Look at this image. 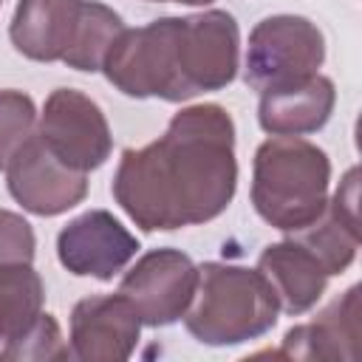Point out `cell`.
I'll list each match as a JSON object with an SVG mask.
<instances>
[{
	"label": "cell",
	"instance_id": "6da1fadb",
	"mask_svg": "<svg viewBox=\"0 0 362 362\" xmlns=\"http://www.w3.org/2000/svg\"><path fill=\"white\" fill-rule=\"evenodd\" d=\"M235 189V122L212 102L178 110L156 141L127 147L110 184L113 201L144 232L206 223L226 212Z\"/></svg>",
	"mask_w": 362,
	"mask_h": 362
},
{
	"label": "cell",
	"instance_id": "7a4b0ae2",
	"mask_svg": "<svg viewBox=\"0 0 362 362\" xmlns=\"http://www.w3.org/2000/svg\"><path fill=\"white\" fill-rule=\"evenodd\" d=\"M240 68V28L223 8L187 17H158L141 28H124L113 42L102 74L133 99L187 102L226 88Z\"/></svg>",
	"mask_w": 362,
	"mask_h": 362
},
{
	"label": "cell",
	"instance_id": "3957f363",
	"mask_svg": "<svg viewBox=\"0 0 362 362\" xmlns=\"http://www.w3.org/2000/svg\"><path fill=\"white\" fill-rule=\"evenodd\" d=\"M331 158L303 136H272L255 150L252 204L280 232L308 226L328 204Z\"/></svg>",
	"mask_w": 362,
	"mask_h": 362
},
{
	"label": "cell",
	"instance_id": "277c9868",
	"mask_svg": "<svg viewBox=\"0 0 362 362\" xmlns=\"http://www.w3.org/2000/svg\"><path fill=\"white\" fill-rule=\"evenodd\" d=\"M277 297L257 269L206 260L198 266V286L184 325L201 345H240L277 325Z\"/></svg>",
	"mask_w": 362,
	"mask_h": 362
},
{
	"label": "cell",
	"instance_id": "5b68a950",
	"mask_svg": "<svg viewBox=\"0 0 362 362\" xmlns=\"http://www.w3.org/2000/svg\"><path fill=\"white\" fill-rule=\"evenodd\" d=\"M325 62V37L308 17L274 14L260 20L246 42L243 79L252 90H280L320 74Z\"/></svg>",
	"mask_w": 362,
	"mask_h": 362
},
{
	"label": "cell",
	"instance_id": "8992f818",
	"mask_svg": "<svg viewBox=\"0 0 362 362\" xmlns=\"http://www.w3.org/2000/svg\"><path fill=\"white\" fill-rule=\"evenodd\" d=\"M37 136L71 170H99L113 150L110 124L102 107L74 88H57L37 116Z\"/></svg>",
	"mask_w": 362,
	"mask_h": 362
},
{
	"label": "cell",
	"instance_id": "52a82bcc",
	"mask_svg": "<svg viewBox=\"0 0 362 362\" xmlns=\"http://www.w3.org/2000/svg\"><path fill=\"white\" fill-rule=\"evenodd\" d=\"M198 266L181 249H153L122 277L119 291L136 305L141 325L164 328L178 322L195 294Z\"/></svg>",
	"mask_w": 362,
	"mask_h": 362
},
{
	"label": "cell",
	"instance_id": "ba28073f",
	"mask_svg": "<svg viewBox=\"0 0 362 362\" xmlns=\"http://www.w3.org/2000/svg\"><path fill=\"white\" fill-rule=\"evenodd\" d=\"M6 184L11 198L31 215L54 218L88 195V173H76L62 164L37 136V130L23 141V147L6 164Z\"/></svg>",
	"mask_w": 362,
	"mask_h": 362
},
{
	"label": "cell",
	"instance_id": "9c48e42d",
	"mask_svg": "<svg viewBox=\"0 0 362 362\" xmlns=\"http://www.w3.org/2000/svg\"><path fill=\"white\" fill-rule=\"evenodd\" d=\"M136 235L107 209H88L57 235V257L76 277L113 280L139 252Z\"/></svg>",
	"mask_w": 362,
	"mask_h": 362
},
{
	"label": "cell",
	"instance_id": "30bf717a",
	"mask_svg": "<svg viewBox=\"0 0 362 362\" xmlns=\"http://www.w3.org/2000/svg\"><path fill=\"white\" fill-rule=\"evenodd\" d=\"M141 317L122 294H90L71 308V356L79 362H124L139 345Z\"/></svg>",
	"mask_w": 362,
	"mask_h": 362
},
{
	"label": "cell",
	"instance_id": "8fae6325",
	"mask_svg": "<svg viewBox=\"0 0 362 362\" xmlns=\"http://www.w3.org/2000/svg\"><path fill=\"white\" fill-rule=\"evenodd\" d=\"M356 167H351L339 184V189L328 198L320 218H314L308 226L291 232L294 240H300L325 269L328 277L342 274L359 249V181Z\"/></svg>",
	"mask_w": 362,
	"mask_h": 362
},
{
	"label": "cell",
	"instance_id": "7c38bea8",
	"mask_svg": "<svg viewBox=\"0 0 362 362\" xmlns=\"http://www.w3.org/2000/svg\"><path fill=\"white\" fill-rule=\"evenodd\" d=\"M85 0H20L8 25L17 54L34 62H62L74 45Z\"/></svg>",
	"mask_w": 362,
	"mask_h": 362
},
{
	"label": "cell",
	"instance_id": "4fadbf2b",
	"mask_svg": "<svg viewBox=\"0 0 362 362\" xmlns=\"http://www.w3.org/2000/svg\"><path fill=\"white\" fill-rule=\"evenodd\" d=\"M359 286L325 305L311 322L286 331L277 356L291 359H356L359 342Z\"/></svg>",
	"mask_w": 362,
	"mask_h": 362
},
{
	"label": "cell",
	"instance_id": "5bb4252c",
	"mask_svg": "<svg viewBox=\"0 0 362 362\" xmlns=\"http://www.w3.org/2000/svg\"><path fill=\"white\" fill-rule=\"evenodd\" d=\"M257 272L272 286L280 311L291 317L311 311L328 286V274L320 260L294 238L269 243L257 257Z\"/></svg>",
	"mask_w": 362,
	"mask_h": 362
},
{
	"label": "cell",
	"instance_id": "9a60e30c",
	"mask_svg": "<svg viewBox=\"0 0 362 362\" xmlns=\"http://www.w3.org/2000/svg\"><path fill=\"white\" fill-rule=\"evenodd\" d=\"M337 105V88L328 76L314 74L300 85L260 93L257 122L269 136H305L328 124Z\"/></svg>",
	"mask_w": 362,
	"mask_h": 362
},
{
	"label": "cell",
	"instance_id": "2e32d148",
	"mask_svg": "<svg viewBox=\"0 0 362 362\" xmlns=\"http://www.w3.org/2000/svg\"><path fill=\"white\" fill-rule=\"evenodd\" d=\"M45 286L31 263L0 266V345L17 339L42 314Z\"/></svg>",
	"mask_w": 362,
	"mask_h": 362
},
{
	"label": "cell",
	"instance_id": "e0dca14e",
	"mask_svg": "<svg viewBox=\"0 0 362 362\" xmlns=\"http://www.w3.org/2000/svg\"><path fill=\"white\" fill-rule=\"evenodd\" d=\"M124 28H127L124 20L110 6H105L99 0H85L74 45H71V51L65 54L62 62L68 68H74V71H82V74L102 71L113 42L122 37Z\"/></svg>",
	"mask_w": 362,
	"mask_h": 362
},
{
	"label": "cell",
	"instance_id": "ac0fdd59",
	"mask_svg": "<svg viewBox=\"0 0 362 362\" xmlns=\"http://www.w3.org/2000/svg\"><path fill=\"white\" fill-rule=\"evenodd\" d=\"M34 99L14 88H0V170L23 147V141L37 130Z\"/></svg>",
	"mask_w": 362,
	"mask_h": 362
},
{
	"label": "cell",
	"instance_id": "d6986e66",
	"mask_svg": "<svg viewBox=\"0 0 362 362\" xmlns=\"http://www.w3.org/2000/svg\"><path fill=\"white\" fill-rule=\"evenodd\" d=\"M71 356V348L68 342L62 339V331H59V322L54 320V314H40L28 331H23L17 339L6 342L0 348V359H68Z\"/></svg>",
	"mask_w": 362,
	"mask_h": 362
},
{
	"label": "cell",
	"instance_id": "ffe728a7",
	"mask_svg": "<svg viewBox=\"0 0 362 362\" xmlns=\"http://www.w3.org/2000/svg\"><path fill=\"white\" fill-rule=\"evenodd\" d=\"M37 238L31 223L8 209H0V266L6 263H34Z\"/></svg>",
	"mask_w": 362,
	"mask_h": 362
},
{
	"label": "cell",
	"instance_id": "44dd1931",
	"mask_svg": "<svg viewBox=\"0 0 362 362\" xmlns=\"http://www.w3.org/2000/svg\"><path fill=\"white\" fill-rule=\"evenodd\" d=\"M156 3H184V6H206L212 0H156Z\"/></svg>",
	"mask_w": 362,
	"mask_h": 362
},
{
	"label": "cell",
	"instance_id": "7402d4cb",
	"mask_svg": "<svg viewBox=\"0 0 362 362\" xmlns=\"http://www.w3.org/2000/svg\"><path fill=\"white\" fill-rule=\"evenodd\" d=\"M0 3H3V0H0Z\"/></svg>",
	"mask_w": 362,
	"mask_h": 362
}]
</instances>
